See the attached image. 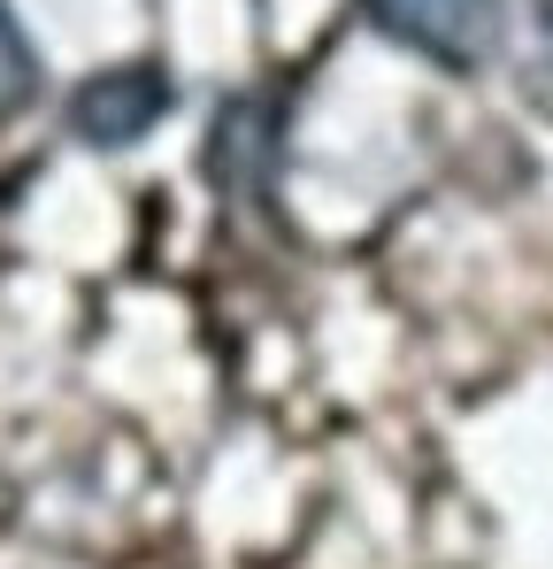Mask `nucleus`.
Wrapping results in <instances>:
<instances>
[{
    "label": "nucleus",
    "instance_id": "nucleus-2",
    "mask_svg": "<svg viewBox=\"0 0 553 569\" xmlns=\"http://www.w3.org/2000/svg\"><path fill=\"white\" fill-rule=\"evenodd\" d=\"M369 16L446 70H469L500 47V0H369Z\"/></svg>",
    "mask_w": 553,
    "mask_h": 569
},
{
    "label": "nucleus",
    "instance_id": "nucleus-1",
    "mask_svg": "<svg viewBox=\"0 0 553 569\" xmlns=\"http://www.w3.org/2000/svg\"><path fill=\"white\" fill-rule=\"evenodd\" d=\"M170 100H178V86H170L154 62H123V70H100V78L78 86L70 131H78L86 147H139V139L170 116Z\"/></svg>",
    "mask_w": 553,
    "mask_h": 569
}]
</instances>
